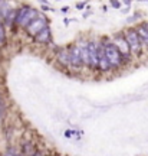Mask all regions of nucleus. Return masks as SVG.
Wrapping results in <instances>:
<instances>
[{"label": "nucleus", "mask_w": 148, "mask_h": 156, "mask_svg": "<svg viewBox=\"0 0 148 156\" xmlns=\"http://www.w3.org/2000/svg\"><path fill=\"white\" fill-rule=\"evenodd\" d=\"M38 15H39V12H38L36 9L29 7V6L20 7L16 13V20H15V23L19 26H22V28H26Z\"/></svg>", "instance_id": "f257e3e1"}, {"label": "nucleus", "mask_w": 148, "mask_h": 156, "mask_svg": "<svg viewBox=\"0 0 148 156\" xmlns=\"http://www.w3.org/2000/svg\"><path fill=\"white\" fill-rule=\"evenodd\" d=\"M104 45H105V52H107L108 61H109L111 66L112 68H119L124 61V55L121 54V51L116 48L115 43H111V42L104 43Z\"/></svg>", "instance_id": "f03ea898"}, {"label": "nucleus", "mask_w": 148, "mask_h": 156, "mask_svg": "<svg viewBox=\"0 0 148 156\" xmlns=\"http://www.w3.org/2000/svg\"><path fill=\"white\" fill-rule=\"evenodd\" d=\"M48 22H49V19L39 13V15L35 17L29 25L26 26L25 29H26V32L29 33L30 36H36V35L40 32L42 29H45V28L48 26Z\"/></svg>", "instance_id": "7ed1b4c3"}, {"label": "nucleus", "mask_w": 148, "mask_h": 156, "mask_svg": "<svg viewBox=\"0 0 148 156\" xmlns=\"http://www.w3.org/2000/svg\"><path fill=\"white\" fill-rule=\"evenodd\" d=\"M125 39H127L130 48H131V54L140 55L141 48H142V42L140 39V35L137 32V29H128L125 32Z\"/></svg>", "instance_id": "20e7f679"}, {"label": "nucleus", "mask_w": 148, "mask_h": 156, "mask_svg": "<svg viewBox=\"0 0 148 156\" xmlns=\"http://www.w3.org/2000/svg\"><path fill=\"white\" fill-rule=\"evenodd\" d=\"M114 43L116 45V48L121 51V54L124 55V59H128L130 54H131V48H130L128 42L125 39V35H121V33L115 35L114 36Z\"/></svg>", "instance_id": "39448f33"}, {"label": "nucleus", "mask_w": 148, "mask_h": 156, "mask_svg": "<svg viewBox=\"0 0 148 156\" xmlns=\"http://www.w3.org/2000/svg\"><path fill=\"white\" fill-rule=\"evenodd\" d=\"M112 66L108 61L107 52H105V45L104 43H99L98 45V69L101 71H109Z\"/></svg>", "instance_id": "423d86ee"}, {"label": "nucleus", "mask_w": 148, "mask_h": 156, "mask_svg": "<svg viewBox=\"0 0 148 156\" xmlns=\"http://www.w3.org/2000/svg\"><path fill=\"white\" fill-rule=\"evenodd\" d=\"M88 55H89V68L98 69V43L89 42L88 43Z\"/></svg>", "instance_id": "0eeeda50"}, {"label": "nucleus", "mask_w": 148, "mask_h": 156, "mask_svg": "<svg viewBox=\"0 0 148 156\" xmlns=\"http://www.w3.org/2000/svg\"><path fill=\"white\" fill-rule=\"evenodd\" d=\"M69 51V57H71V64L72 66L75 68H79V66L83 65L82 62V58H81V46H78V45H74Z\"/></svg>", "instance_id": "6e6552de"}, {"label": "nucleus", "mask_w": 148, "mask_h": 156, "mask_svg": "<svg viewBox=\"0 0 148 156\" xmlns=\"http://www.w3.org/2000/svg\"><path fill=\"white\" fill-rule=\"evenodd\" d=\"M50 38H52V33H50L49 26H46L45 29H42L40 32H39L38 35H36V36H35L36 42H39V43H45V45L50 42Z\"/></svg>", "instance_id": "1a4fd4ad"}, {"label": "nucleus", "mask_w": 148, "mask_h": 156, "mask_svg": "<svg viewBox=\"0 0 148 156\" xmlns=\"http://www.w3.org/2000/svg\"><path fill=\"white\" fill-rule=\"evenodd\" d=\"M56 59L59 61V64H62L63 66H72L71 57H69V51H66V49L59 51L58 55H56Z\"/></svg>", "instance_id": "9d476101"}, {"label": "nucleus", "mask_w": 148, "mask_h": 156, "mask_svg": "<svg viewBox=\"0 0 148 156\" xmlns=\"http://www.w3.org/2000/svg\"><path fill=\"white\" fill-rule=\"evenodd\" d=\"M137 32L140 35V39H141V42H142V45H145L148 48V31L145 29V26L140 25L137 28Z\"/></svg>", "instance_id": "9b49d317"}, {"label": "nucleus", "mask_w": 148, "mask_h": 156, "mask_svg": "<svg viewBox=\"0 0 148 156\" xmlns=\"http://www.w3.org/2000/svg\"><path fill=\"white\" fill-rule=\"evenodd\" d=\"M81 58L85 66L89 65V55H88V45H81Z\"/></svg>", "instance_id": "f8f14e48"}, {"label": "nucleus", "mask_w": 148, "mask_h": 156, "mask_svg": "<svg viewBox=\"0 0 148 156\" xmlns=\"http://www.w3.org/2000/svg\"><path fill=\"white\" fill-rule=\"evenodd\" d=\"M22 148H23V153H25V155H36V153H38V152L35 150V146H33L30 142H23Z\"/></svg>", "instance_id": "ddd939ff"}, {"label": "nucleus", "mask_w": 148, "mask_h": 156, "mask_svg": "<svg viewBox=\"0 0 148 156\" xmlns=\"http://www.w3.org/2000/svg\"><path fill=\"white\" fill-rule=\"evenodd\" d=\"M16 13H17V12L12 10V9L7 10V13H6L4 17H3V19H4V22H6L7 25H12V22H15V20H16Z\"/></svg>", "instance_id": "4468645a"}, {"label": "nucleus", "mask_w": 148, "mask_h": 156, "mask_svg": "<svg viewBox=\"0 0 148 156\" xmlns=\"http://www.w3.org/2000/svg\"><path fill=\"white\" fill-rule=\"evenodd\" d=\"M4 45H6V31L3 23H0V46H4Z\"/></svg>", "instance_id": "2eb2a0df"}, {"label": "nucleus", "mask_w": 148, "mask_h": 156, "mask_svg": "<svg viewBox=\"0 0 148 156\" xmlns=\"http://www.w3.org/2000/svg\"><path fill=\"white\" fill-rule=\"evenodd\" d=\"M3 119H4V103L0 96V120H3Z\"/></svg>", "instance_id": "dca6fc26"}, {"label": "nucleus", "mask_w": 148, "mask_h": 156, "mask_svg": "<svg viewBox=\"0 0 148 156\" xmlns=\"http://www.w3.org/2000/svg\"><path fill=\"white\" fill-rule=\"evenodd\" d=\"M76 134H81V133H79V131H74V130H66L65 131V136L66 137H69V139H71L72 136H76Z\"/></svg>", "instance_id": "f3484780"}, {"label": "nucleus", "mask_w": 148, "mask_h": 156, "mask_svg": "<svg viewBox=\"0 0 148 156\" xmlns=\"http://www.w3.org/2000/svg\"><path fill=\"white\" fill-rule=\"evenodd\" d=\"M111 6H112V7H115V9H119V7H121V3H119L118 0H111Z\"/></svg>", "instance_id": "a211bd4d"}, {"label": "nucleus", "mask_w": 148, "mask_h": 156, "mask_svg": "<svg viewBox=\"0 0 148 156\" xmlns=\"http://www.w3.org/2000/svg\"><path fill=\"white\" fill-rule=\"evenodd\" d=\"M6 153H7V155H17L19 152H17V150H16L15 148H9V150L6 152Z\"/></svg>", "instance_id": "6ab92c4d"}, {"label": "nucleus", "mask_w": 148, "mask_h": 156, "mask_svg": "<svg viewBox=\"0 0 148 156\" xmlns=\"http://www.w3.org/2000/svg\"><path fill=\"white\" fill-rule=\"evenodd\" d=\"M76 7H78V9H83V7H85V3H78V4H76Z\"/></svg>", "instance_id": "aec40b11"}, {"label": "nucleus", "mask_w": 148, "mask_h": 156, "mask_svg": "<svg viewBox=\"0 0 148 156\" xmlns=\"http://www.w3.org/2000/svg\"><path fill=\"white\" fill-rule=\"evenodd\" d=\"M42 9H43V10H46V12H48V10H52V9H50L49 6H48V4H45V6H42Z\"/></svg>", "instance_id": "412c9836"}, {"label": "nucleus", "mask_w": 148, "mask_h": 156, "mask_svg": "<svg viewBox=\"0 0 148 156\" xmlns=\"http://www.w3.org/2000/svg\"><path fill=\"white\" fill-rule=\"evenodd\" d=\"M124 3H125V4H128V6H130V3H131V0H122Z\"/></svg>", "instance_id": "4be33fe9"}, {"label": "nucleus", "mask_w": 148, "mask_h": 156, "mask_svg": "<svg viewBox=\"0 0 148 156\" xmlns=\"http://www.w3.org/2000/svg\"><path fill=\"white\" fill-rule=\"evenodd\" d=\"M68 10H69V7H63V9H62V12H63V13H66Z\"/></svg>", "instance_id": "5701e85b"}, {"label": "nucleus", "mask_w": 148, "mask_h": 156, "mask_svg": "<svg viewBox=\"0 0 148 156\" xmlns=\"http://www.w3.org/2000/svg\"><path fill=\"white\" fill-rule=\"evenodd\" d=\"M142 25L145 26V29H147V31H148V22H145V23H142Z\"/></svg>", "instance_id": "b1692460"}, {"label": "nucleus", "mask_w": 148, "mask_h": 156, "mask_svg": "<svg viewBox=\"0 0 148 156\" xmlns=\"http://www.w3.org/2000/svg\"><path fill=\"white\" fill-rule=\"evenodd\" d=\"M39 1H42V3H48V1H46V0H39Z\"/></svg>", "instance_id": "393cba45"}, {"label": "nucleus", "mask_w": 148, "mask_h": 156, "mask_svg": "<svg viewBox=\"0 0 148 156\" xmlns=\"http://www.w3.org/2000/svg\"><path fill=\"white\" fill-rule=\"evenodd\" d=\"M140 1H148V0H140Z\"/></svg>", "instance_id": "a878e982"}]
</instances>
